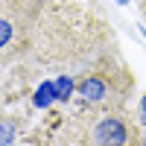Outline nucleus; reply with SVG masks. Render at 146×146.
<instances>
[{
    "mask_svg": "<svg viewBox=\"0 0 146 146\" xmlns=\"http://www.w3.org/2000/svg\"><path fill=\"white\" fill-rule=\"evenodd\" d=\"M94 137H96L100 146H126V143H129V129L123 126V120L105 117V120H100Z\"/></svg>",
    "mask_w": 146,
    "mask_h": 146,
    "instance_id": "f257e3e1",
    "label": "nucleus"
},
{
    "mask_svg": "<svg viewBox=\"0 0 146 146\" xmlns=\"http://www.w3.org/2000/svg\"><path fill=\"white\" fill-rule=\"evenodd\" d=\"M79 96L85 102H91V105H100V102L108 100V85L100 76H88V79L79 82Z\"/></svg>",
    "mask_w": 146,
    "mask_h": 146,
    "instance_id": "f03ea898",
    "label": "nucleus"
},
{
    "mask_svg": "<svg viewBox=\"0 0 146 146\" xmlns=\"http://www.w3.org/2000/svg\"><path fill=\"white\" fill-rule=\"evenodd\" d=\"M9 38H12V23L0 18V47H6V44H9Z\"/></svg>",
    "mask_w": 146,
    "mask_h": 146,
    "instance_id": "7ed1b4c3",
    "label": "nucleus"
},
{
    "mask_svg": "<svg viewBox=\"0 0 146 146\" xmlns=\"http://www.w3.org/2000/svg\"><path fill=\"white\" fill-rule=\"evenodd\" d=\"M117 3H126V0H117Z\"/></svg>",
    "mask_w": 146,
    "mask_h": 146,
    "instance_id": "20e7f679",
    "label": "nucleus"
}]
</instances>
